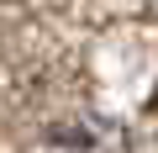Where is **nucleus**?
<instances>
[{
    "label": "nucleus",
    "instance_id": "2",
    "mask_svg": "<svg viewBox=\"0 0 158 153\" xmlns=\"http://www.w3.org/2000/svg\"><path fill=\"white\" fill-rule=\"evenodd\" d=\"M153 106H158V100H153Z\"/></svg>",
    "mask_w": 158,
    "mask_h": 153
},
{
    "label": "nucleus",
    "instance_id": "1",
    "mask_svg": "<svg viewBox=\"0 0 158 153\" xmlns=\"http://www.w3.org/2000/svg\"><path fill=\"white\" fill-rule=\"evenodd\" d=\"M42 153H127V148L106 121H74V127H58Z\"/></svg>",
    "mask_w": 158,
    "mask_h": 153
}]
</instances>
